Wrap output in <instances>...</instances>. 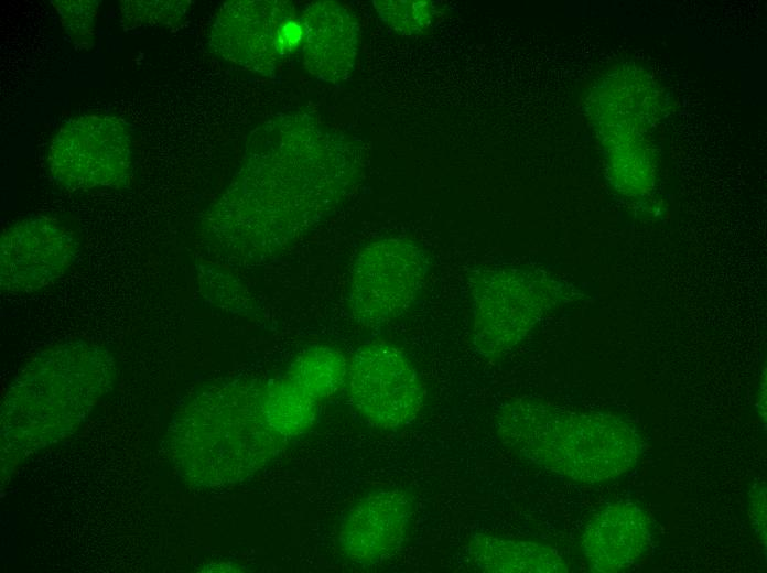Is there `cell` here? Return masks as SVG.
Here are the masks:
<instances>
[{"mask_svg":"<svg viewBox=\"0 0 767 573\" xmlns=\"http://www.w3.org/2000/svg\"><path fill=\"white\" fill-rule=\"evenodd\" d=\"M61 23L76 45L89 47L94 41L98 1H54Z\"/></svg>","mask_w":767,"mask_h":573,"instance_id":"cell-18","label":"cell"},{"mask_svg":"<svg viewBox=\"0 0 767 573\" xmlns=\"http://www.w3.org/2000/svg\"><path fill=\"white\" fill-rule=\"evenodd\" d=\"M545 277L512 268L486 269L472 280V345L496 360L521 343L561 298Z\"/></svg>","mask_w":767,"mask_h":573,"instance_id":"cell-4","label":"cell"},{"mask_svg":"<svg viewBox=\"0 0 767 573\" xmlns=\"http://www.w3.org/2000/svg\"><path fill=\"white\" fill-rule=\"evenodd\" d=\"M469 563L485 573H565L570 565L547 543L476 533L465 549Z\"/></svg>","mask_w":767,"mask_h":573,"instance_id":"cell-13","label":"cell"},{"mask_svg":"<svg viewBox=\"0 0 767 573\" xmlns=\"http://www.w3.org/2000/svg\"><path fill=\"white\" fill-rule=\"evenodd\" d=\"M318 406L283 376L264 382V410L271 426L287 440L312 428Z\"/></svg>","mask_w":767,"mask_h":573,"instance_id":"cell-15","label":"cell"},{"mask_svg":"<svg viewBox=\"0 0 767 573\" xmlns=\"http://www.w3.org/2000/svg\"><path fill=\"white\" fill-rule=\"evenodd\" d=\"M429 271L424 251L404 238H384L356 256L347 289L356 323L374 327L404 314L419 298Z\"/></svg>","mask_w":767,"mask_h":573,"instance_id":"cell-5","label":"cell"},{"mask_svg":"<svg viewBox=\"0 0 767 573\" xmlns=\"http://www.w3.org/2000/svg\"><path fill=\"white\" fill-rule=\"evenodd\" d=\"M348 359L337 348L315 345L303 350L283 377L320 404L346 387Z\"/></svg>","mask_w":767,"mask_h":573,"instance_id":"cell-14","label":"cell"},{"mask_svg":"<svg viewBox=\"0 0 767 573\" xmlns=\"http://www.w3.org/2000/svg\"><path fill=\"white\" fill-rule=\"evenodd\" d=\"M314 6L305 14V61L318 76L341 79L350 72L357 51L358 30L354 18L335 3Z\"/></svg>","mask_w":767,"mask_h":573,"instance_id":"cell-12","label":"cell"},{"mask_svg":"<svg viewBox=\"0 0 767 573\" xmlns=\"http://www.w3.org/2000/svg\"><path fill=\"white\" fill-rule=\"evenodd\" d=\"M47 163L64 188H117L130 176L132 140L117 117L89 113L63 123L51 140Z\"/></svg>","mask_w":767,"mask_h":573,"instance_id":"cell-6","label":"cell"},{"mask_svg":"<svg viewBox=\"0 0 767 573\" xmlns=\"http://www.w3.org/2000/svg\"><path fill=\"white\" fill-rule=\"evenodd\" d=\"M495 431L501 444L523 461L585 485L625 476L642 452L638 431L617 415L565 409L531 398L501 404Z\"/></svg>","mask_w":767,"mask_h":573,"instance_id":"cell-2","label":"cell"},{"mask_svg":"<svg viewBox=\"0 0 767 573\" xmlns=\"http://www.w3.org/2000/svg\"><path fill=\"white\" fill-rule=\"evenodd\" d=\"M175 430L183 473L207 486L246 479L289 442L271 426L264 382L256 381L229 382L199 393L183 409Z\"/></svg>","mask_w":767,"mask_h":573,"instance_id":"cell-3","label":"cell"},{"mask_svg":"<svg viewBox=\"0 0 767 573\" xmlns=\"http://www.w3.org/2000/svg\"><path fill=\"white\" fill-rule=\"evenodd\" d=\"M651 533L649 515L635 502L619 500L601 508L587 521L581 551L592 572H623L646 555Z\"/></svg>","mask_w":767,"mask_h":573,"instance_id":"cell-10","label":"cell"},{"mask_svg":"<svg viewBox=\"0 0 767 573\" xmlns=\"http://www.w3.org/2000/svg\"><path fill=\"white\" fill-rule=\"evenodd\" d=\"M349 401L371 426L398 430L421 413L426 390L417 368L396 345L375 340L358 347L348 359Z\"/></svg>","mask_w":767,"mask_h":573,"instance_id":"cell-7","label":"cell"},{"mask_svg":"<svg viewBox=\"0 0 767 573\" xmlns=\"http://www.w3.org/2000/svg\"><path fill=\"white\" fill-rule=\"evenodd\" d=\"M183 1H122V23L129 28L142 25H173L186 14Z\"/></svg>","mask_w":767,"mask_h":573,"instance_id":"cell-16","label":"cell"},{"mask_svg":"<svg viewBox=\"0 0 767 573\" xmlns=\"http://www.w3.org/2000/svg\"><path fill=\"white\" fill-rule=\"evenodd\" d=\"M356 174L349 153L327 162H250L212 208L207 227L226 255L264 260L339 203Z\"/></svg>","mask_w":767,"mask_h":573,"instance_id":"cell-1","label":"cell"},{"mask_svg":"<svg viewBox=\"0 0 767 573\" xmlns=\"http://www.w3.org/2000/svg\"><path fill=\"white\" fill-rule=\"evenodd\" d=\"M269 4L231 1L217 12L210 29V45L224 58L241 67L262 72L279 53L276 35L290 15L269 14Z\"/></svg>","mask_w":767,"mask_h":573,"instance_id":"cell-11","label":"cell"},{"mask_svg":"<svg viewBox=\"0 0 767 573\" xmlns=\"http://www.w3.org/2000/svg\"><path fill=\"white\" fill-rule=\"evenodd\" d=\"M748 517L759 542L766 543V486L755 484L749 491Z\"/></svg>","mask_w":767,"mask_h":573,"instance_id":"cell-19","label":"cell"},{"mask_svg":"<svg viewBox=\"0 0 767 573\" xmlns=\"http://www.w3.org/2000/svg\"><path fill=\"white\" fill-rule=\"evenodd\" d=\"M74 233L47 215H29L11 224L0 240V285L4 293L28 294L50 286L74 263Z\"/></svg>","mask_w":767,"mask_h":573,"instance_id":"cell-8","label":"cell"},{"mask_svg":"<svg viewBox=\"0 0 767 573\" xmlns=\"http://www.w3.org/2000/svg\"><path fill=\"white\" fill-rule=\"evenodd\" d=\"M379 15L395 30L415 34L425 30L434 17L433 6L428 1L376 2Z\"/></svg>","mask_w":767,"mask_h":573,"instance_id":"cell-17","label":"cell"},{"mask_svg":"<svg viewBox=\"0 0 767 573\" xmlns=\"http://www.w3.org/2000/svg\"><path fill=\"white\" fill-rule=\"evenodd\" d=\"M412 516L413 501L406 490L370 491L346 512L338 530L339 548L354 563H381L404 543Z\"/></svg>","mask_w":767,"mask_h":573,"instance_id":"cell-9","label":"cell"},{"mask_svg":"<svg viewBox=\"0 0 767 573\" xmlns=\"http://www.w3.org/2000/svg\"><path fill=\"white\" fill-rule=\"evenodd\" d=\"M305 37L303 22L295 20L292 15L287 18L279 26L276 35V47L279 55L289 53L296 48Z\"/></svg>","mask_w":767,"mask_h":573,"instance_id":"cell-20","label":"cell"}]
</instances>
